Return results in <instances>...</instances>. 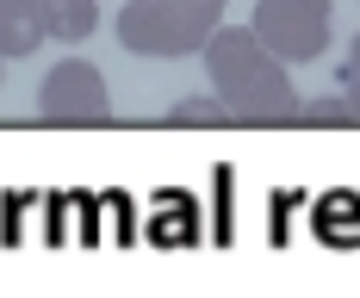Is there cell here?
Returning <instances> with one entry per match:
<instances>
[{"mask_svg": "<svg viewBox=\"0 0 360 298\" xmlns=\"http://www.w3.org/2000/svg\"><path fill=\"white\" fill-rule=\"evenodd\" d=\"M205 74L236 124H298L304 112L286 63L255 37V25H217L205 44Z\"/></svg>", "mask_w": 360, "mask_h": 298, "instance_id": "obj_1", "label": "cell"}, {"mask_svg": "<svg viewBox=\"0 0 360 298\" xmlns=\"http://www.w3.org/2000/svg\"><path fill=\"white\" fill-rule=\"evenodd\" d=\"M217 25H224V0H124V13H118V44H124L131 56L174 63V56L205 50Z\"/></svg>", "mask_w": 360, "mask_h": 298, "instance_id": "obj_2", "label": "cell"}, {"mask_svg": "<svg viewBox=\"0 0 360 298\" xmlns=\"http://www.w3.org/2000/svg\"><path fill=\"white\" fill-rule=\"evenodd\" d=\"M37 118L44 124H56V131H100L112 124V93H106V74L94 69V63H56V69L44 74V87H37Z\"/></svg>", "mask_w": 360, "mask_h": 298, "instance_id": "obj_3", "label": "cell"}, {"mask_svg": "<svg viewBox=\"0 0 360 298\" xmlns=\"http://www.w3.org/2000/svg\"><path fill=\"white\" fill-rule=\"evenodd\" d=\"M249 25L280 63H317L329 44V0H261Z\"/></svg>", "mask_w": 360, "mask_h": 298, "instance_id": "obj_4", "label": "cell"}, {"mask_svg": "<svg viewBox=\"0 0 360 298\" xmlns=\"http://www.w3.org/2000/svg\"><path fill=\"white\" fill-rule=\"evenodd\" d=\"M50 37L44 0H0V56H32Z\"/></svg>", "mask_w": 360, "mask_h": 298, "instance_id": "obj_5", "label": "cell"}, {"mask_svg": "<svg viewBox=\"0 0 360 298\" xmlns=\"http://www.w3.org/2000/svg\"><path fill=\"white\" fill-rule=\"evenodd\" d=\"M44 19H50V37L56 44H81V37L100 25V6L94 0H44Z\"/></svg>", "mask_w": 360, "mask_h": 298, "instance_id": "obj_6", "label": "cell"}, {"mask_svg": "<svg viewBox=\"0 0 360 298\" xmlns=\"http://www.w3.org/2000/svg\"><path fill=\"white\" fill-rule=\"evenodd\" d=\"M298 124H311V131H342V124H360L354 100L342 93V100H311V106L298 112Z\"/></svg>", "mask_w": 360, "mask_h": 298, "instance_id": "obj_7", "label": "cell"}, {"mask_svg": "<svg viewBox=\"0 0 360 298\" xmlns=\"http://www.w3.org/2000/svg\"><path fill=\"white\" fill-rule=\"evenodd\" d=\"M168 124L174 131H193V124H230V106L224 100H180V106H168Z\"/></svg>", "mask_w": 360, "mask_h": 298, "instance_id": "obj_8", "label": "cell"}, {"mask_svg": "<svg viewBox=\"0 0 360 298\" xmlns=\"http://www.w3.org/2000/svg\"><path fill=\"white\" fill-rule=\"evenodd\" d=\"M342 93L354 100V112H360V37L348 44V63H342Z\"/></svg>", "mask_w": 360, "mask_h": 298, "instance_id": "obj_9", "label": "cell"}, {"mask_svg": "<svg viewBox=\"0 0 360 298\" xmlns=\"http://www.w3.org/2000/svg\"><path fill=\"white\" fill-rule=\"evenodd\" d=\"M0 69H6V56H0Z\"/></svg>", "mask_w": 360, "mask_h": 298, "instance_id": "obj_10", "label": "cell"}]
</instances>
